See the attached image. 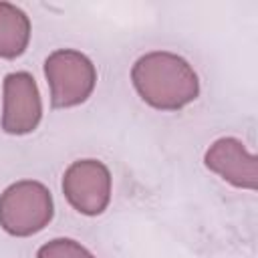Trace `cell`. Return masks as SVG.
I'll return each instance as SVG.
<instances>
[{"label": "cell", "instance_id": "1", "mask_svg": "<svg viewBox=\"0 0 258 258\" xmlns=\"http://www.w3.org/2000/svg\"><path fill=\"white\" fill-rule=\"evenodd\" d=\"M131 85L139 99L157 111H179L200 97L198 73L171 50L141 54L131 67Z\"/></svg>", "mask_w": 258, "mask_h": 258}, {"label": "cell", "instance_id": "2", "mask_svg": "<svg viewBox=\"0 0 258 258\" xmlns=\"http://www.w3.org/2000/svg\"><path fill=\"white\" fill-rule=\"evenodd\" d=\"M54 218L50 189L36 179H20L0 194V228L14 238L42 232Z\"/></svg>", "mask_w": 258, "mask_h": 258}, {"label": "cell", "instance_id": "3", "mask_svg": "<svg viewBox=\"0 0 258 258\" xmlns=\"http://www.w3.org/2000/svg\"><path fill=\"white\" fill-rule=\"evenodd\" d=\"M44 79L54 109L83 105L97 87L95 62L77 48H56L44 58Z\"/></svg>", "mask_w": 258, "mask_h": 258}, {"label": "cell", "instance_id": "4", "mask_svg": "<svg viewBox=\"0 0 258 258\" xmlns=\"http://www.w3.org/2000/svg\"><path fill=\"white\" fill-rule=\"evenodd\" d=\"M64 200L69 206L81 216H101L109 204L113 194V177L109 167L95 157H85L73 161L60 181Z\"/></svg>", "mask_w": 258, "mask_h": 258}, {"label": "cell", "instance_id": "5", "mask_svg": "<svg viewBox=\"0 0 258 258\" xmlns=\"http://www.w3.org/2000/svg\"><path fill=\"white\" fill-rule=\"evenodd\" d=\"M42 121V97L34 77L26 71H14L2 83V131L8 135H28Z\"/></svg>", "mask_w": 258, "mask_h": 258}, {"label": "cell", "instance_id": "6", "mask_svg": "<svg viewBox=\"0 0 258 258\" xmlns=\"http://www.w3.org/2000/svg\"><path fill=\"white\" fill-rule=\"evenodd\" d=\"M204 165L220 179L238 189L256 191L258 161L256 155L238 137H220L204 153Z\"/></svg>", "mask_w": 258, "mask_h": 258}, {"label": "cell", "instance_id": "7", "mask_svg": "<svg viewBox=\"0 0 258 258\" xmlns=\"http://www.w3.org/2000/svg\"><path fill=\"white\" fill-rule=\"evenodd\" d=\"M32 36L28 14L12 2H0V58L12 60L26 52Z\"/></svg>", "mask_w": 258, "mask_h": 258}, {"label": "cell", "instance_id": "8", "mask_svg": "<svg viewBox=\"0 0 258 258\" xmlns=\"http://www.w3.org/2000/svg\"><path fill=\"white\" fill-rule=\"evenodd\" d=\"M36 258H97L87 246L73 238H52L36 250Z\"/></svg>", "mask_w": 258, "mask_h": 258}]
</instances>
